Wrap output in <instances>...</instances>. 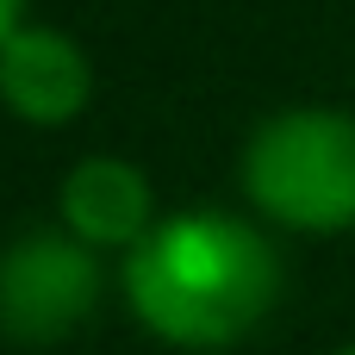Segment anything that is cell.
<instances>
[{
	"label": "cell",
	"mask_w": 355,
	"mask_h": 355,
	"mask_svg": "<svg viewBox=\"0 0 355 355\" xmlns=\"http://www.w3.org/2000/svg\"><path fill=\"white\" fill-rule=\"evenodd\" d=\"M56 212H62V231H75L94 250H131L156 225L150 218L156 212L150 206V181L131 162H119V156H81L62 175Z\"/></svg>",
	"instance_id": "5"
},
{
	"label": "cell",
	"mask_w": 355,
	"mask_h": 355,
	"mask_svg": "<svg viewBox=\"0 0 355 355\" xmlns=\"http://www.w3.org/2000/svg\"><path fill=\"white\" fill-rule=\"evenodd\" d=\"M19 25H25V0H0V44H6Z\"/></svg>",
	"instance_id": "6"
},
{
	"label": "cell",
	"mask_w": 355,
	"mask_h": 355,
	"mask_svg": "<svg viewBox=\"0 0 355 355\" xmlns=\"http://www.w3.org/2000/svg\"><path fill=\"white\" fill-rule=\"evenodd\" d=\"M337 355H355V343H349V349H337Z\"/></svg>",
	"instance_id": "7"
},
{
	"label": "cell",
	"mask_w": 355,
	"mask_h": 355,
	"mask_svg": "<svg viewBox=\"0 0 355 355\" xmlns=\"http://www.w3.org/2000/svg\"><path fill=\"white\" fill-rule=\"evenodd\" d=\"M94 94L87 50L69 31L19 25L0 44V106L25 125H69Z\"/></svg>",
	"instance_id": "4"
},
{
	"label": "cell",
	"mask_w": 355,
	"mask_h": 355,
	"mask_svg": "<svg viewBox=\"0 0 355 355\" xmlns=\"http://www.w3.org/2000/svg\"><path fill=\"white\" fill-rule=\"evenodd\" d=\"M100 300L94 243L75 231H25L0 250V331L12 343L69 337Z\"/></svg>",
	"instance_id": "3"
},
{
	"label": "cell",
	"mask_w": 355,
	"mask_h": 355,
	"mask_svg": "<svg viewBox=\"0 0 355 355\" xmlns=\"http://www.w3.org/2000/svg\"><path fill=\"white\" fill-rule=\"evenodd\" d=\"M243 193L287 231H355V119L337 106L275 112L243 150Z\"/></svg>",
	"instance_id": "2"
},
{
	"label": "cell",
	"mask_w": 355,
	"mask_h": 355,
	"mask_svg": "<svg viewBox=\"0 0 355 355\" xmlns=\"http://www.w3.org/2000/svg\"><path fill=\"white\" fill-rule=\"evenodd\" d=\"M281 293L275 243L231 212H175L125 250V300L144 331L175 349H225L250 337Z\"/></svg>",
	"instance_id": "1"
}]
</instances>
